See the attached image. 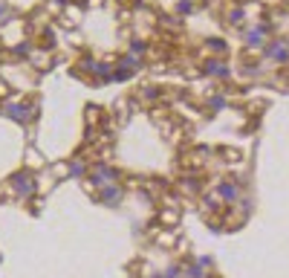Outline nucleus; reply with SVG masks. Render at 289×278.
Instances as JSON below:
<instances>
[{
	"mask_svg": "<svg viewBox=\"0 0 289 278\" xmlns=\"http://www.w3.org/2000/svg\"><path fill=\"white\" fill-rule=\"evenodd\" d=\"M87 174V162L84 160H72L69 162V177H84Z\"/></svg>",
	"mask_w": 289,
	"mask_h": 278,
	"instance_id": "6",
	"label": "nucleus"
},
{
	"mask_svg": "<svg viewBox=\"0 0 289 278\" xmlns=\"http://www.w3.org/2000/svg\"><path fill=\"white\" fill-rule=\"evenodd\" d=\"M9 188H12L18 197H23V200H26V197H32V194H35V180H32V174H29V171H18V174L9 180Z\"/></svg>",
	"mask_w": 289,
	"mask_h": 278,
	"instance_id": "1",
	"label": "nucleus"
},
{
	"mask_svg": "<svg viewBox=\"0 0 289 278\" xmlns=\"http://www.w3.org/2000/svg\"><path fill=\"white\" fill-rule=\"evenodd\" d=\"M119 180V171H116L113 165H95V171L87 177V183L92 185V188H104V185H110Z\"/></svg>",
	"mask_w": 289,
	"mask_h": 278,
	"instance_id": "2",
	"label": "nucleus"
},
{
	"mask_svg": "<svg viewBox=\"0 0 289 278\" xmlns=\"http://www.w3.org/2000/svg\"><path fill=\"white\" fill-rule=\"evenodd\" d=\"M6 15H9V6H6V3H0V18H6Z\"/></svg>",
	"mask_w": 289,
	"mask_h": 278,
	"instance_id": "9",
	"label": "nucleus"
},
{
	"mask_svg": "<svg viewBox=\"0 0 289 278\" xmlns=\"http://www.w3.org/2000/svg\"><path fill=\"white\" fill-rule=\"evenodd\" d=\"M185 188H188V191H200V183H197V177H185Z\"/></svg>",
	"mask_w": 289,
	"mask_h": 278,
	"instance_id": "7",
	"label": "nucleus"
},
{
	"mask_svg": "<svg viewBox=\"0 0 289 278\" xmlns=\"http://www.w3.org/2000/svg\"><path fill=\"white\" fill-rule=\"evenodd\" d=\"M6 113L15 119V122H29L32 119V107H23V104H9Z\"/></svg>",
	"mask_w": 289,
	"mask_h": 278,
	"instance_id": "5",
	"label": "nucleus"
},
{
	"mask_svg": "<svg viewBox=\"0 0 289 278\" xmlns=\"http://www.w3.org/2000/svg\"><path fill=\"white\" fill-rule=\"evenodd\" d=\"M208 73H214V76H226V67H223V64H208Z\"/></svg>",
	"mask_w": 289,
	"mask_h": 278,
	"instance_id": "8",
	"label": "nucleus"
},
{
	"mask_svg": "<svg viewBox=\"0 0 289 278\" xmlns=\"http://www.w3.org/2000/svg\"><path fill=\"white\" fill-rule=\"evenodd\" d=\"M217 197L223 203H234V200L240 197V185L234 183V180H223V183L217 185Z\"/></svg>",
	"mask_w": 289,
	"mask_h": 278,
	"instance_id": "3",
	"label": "nucleus"
},
{
	"mask_svg": "<svg viewBox=\"0 0 289 278\" xmlns=\"http://www.w3.org/2000/svg\"><path fill=\"white\" fill-rule=\"evenodd\" d=\"M99 200H102L104 206H116V203H122V185H104V188H99Z\"/></svg>",
	"mask_w": 289,
	"mask_h": 278,
	"instance_id": "4",
	"label": "nucleus"
}]
</instances>
